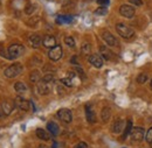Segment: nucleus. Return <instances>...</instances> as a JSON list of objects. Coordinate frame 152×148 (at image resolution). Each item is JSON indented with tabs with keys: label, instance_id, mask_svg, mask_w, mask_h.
Masks as SVG:
<instances>
[{
	"label": "nucleus",
	"instance_id": "f257e3e1",
	"mask_svg": "<svg viewBox=\"0 0 152 148\" xmlns=\"http://www.w3.org/2000/svg\"><path fill=\"white\" fill-rule=\"evenodd\" d=\"M116 30L117 33L124 38H129V37H132L134 35V32L131 27H129L128 25L125 23H117L116 25Z\"/></svg>",
	"mask_w": 152,
	"mask_h": 148
},
{
	"label": "nucleus",
	"instance_id": "f03ea898",
	"mask_svg": "<svg viewBox=\"0 0 152 148\" xmlns=\"http://www.w3.org/2000/svg\"><path fill=\"white\" fill-rule=\"evenodd\" d=\"M22 71H23L22 65H21L20 63H15V64L8 67V68L5 70L4 75H5L7 78H15V77H18Z\"/></svg>",
	"mask_w": 152,
	"mask_h": 148
},
{
	"label": "nucleus",
	"instance_id": "7ed1b4c3",
	"mask_svg": "<svg viewBox=\"0 0 152 148\" xmlns=\"http://www.w3.org/2000/svg\"><path fill=\"white\" fill-rule=\"evenodd\" d=\"M25 53V47L22 44H19V43H15V44H11L8 47V55L11 59H14V58H18L20 56Z\"/></svg>",
	"mask_w": 152,
	"mask_h": 148
},
{
	"label": "nucleus",
	"instance_id": "20e7f679",
	"mask_svg": "<svg viewBox=\"0 0 152 148\" xmlns=\"http://www.w3.org/2000/svg\"><path fill=\"white\" fill-rule=\"evenodd\" d=\"M57 117L60 118V120H62V121L66 123V124H69V123H72V120H73L72 111L68 110V109H60V110L57 111Z\"/></svg>",
	"mask_w": 152,
	"mask_h": 148
},
{
	"label": "nucleus",
	"instance_id": "39448f33",
	"mask_svg": "<svg viewBox=\"0 0 152 148\" xmlns=\"http://www.w3.org/2000/svg\"><path fill=\"white\" fill-rule=\"evenodd\" d=\"M134 8H133L132 6H130V5H122L121 6V8H119V13H121V15H123L124 18H132L133 15H134Z\"/></svg>",
	"mask_w": 152,
	"mask_h": 148
},
{
	"label": "nucleus",
	"instance_id": "423d86ee",
	"mask_svg": "<svg viewBox=\"0 0 152 148\" xmlns=\"http://www.w3.org/2000/svg\"><path fill=\"white\" fill-rule=\"evenodd\" d=\"M14 105H15L19 110H21V111H28V110H29V102L26 100L25 98L20 97V96H18V97L15 98Z\"/></svg>",
	"mask_w": 152,
	"mask_h": 148
},
{
	"label": "nucleus",
	"instance_id": "0eeeda50",
	"mask_svg": "<svg viewBox=\"0 0 152 148\" xmlns=\"http://www.w3.org/2000/svg\"><path fill=\"white\" fill-rule=\"evenodd\" d=\"M62 54H63V52H62L61 46H55L54 48H52V49L49 50L48 57H49L52 61H58V59L62 57Z\"/></svg>",
	"mask_w": 152,
	"mask_h": 148
},
{
	"label": "nucleus",
	"instance_id": "6e6552de",
	"mask_svg": "<svg viewBox=\"0 0 152 148\" xmlns=\"http://www.w3.org/2000/svg\"><path fill=\"white\" fill-rule=\"evenodd\" d=\"M102 37H103V40L107 42V44H109L110 47H116V46H118V41L116 40V37L110 33V32H103L102 33Z\"/></svg>",
	"mask_w": 152,
	"mask_h": 148
},
{
	"label": "nucleus",
	"instance_id": "1a4fd4ad",
	"mask_svg": "<svg viewBox=\"0 0 152 148\" xmlns=\"http://www.w3.org/2000/svg\"><path fill=\"white\" fill-rule=\"evenodd\" d=\"M131 139L133 141H142L144 139V130L142 127H136L131 131Z\"/></svg>",
	"mask_w": 152,
	"mask_h": 148
},
{
	"label": "nucleus",
	"instance_id": "9d476101",
	"mask_svg": "<svg viewBox=\"0 0 152 148\" xmlns=\"http://www.w3.org/2000/svg\"><path fill=\"white\" fill-rule=\"evenodd\" d=\"M86 115H87V120L91 124H94L96 121V114L93 109V105L91 104H87L86 105Z\"/></svg>",
	"mask_w": 152,
	"mask_h": 148
},
{
	"label": "nucleus",
	"instance_id": "9b49d317",
	"mask_svg": "<svg viewBox=\"0 0 152 148\" xmlns=\"http://www.w3.org/2000/svg\"><path fill=\"white\" fill-rule=\"evenodd\" d=\"M99 54H101V56H102L104 59H107V61L113 59L115 56L114 53H113L108 47H105V46H101V47H99Z\"/></svg>",
	"mask_w": 152,
	"mask_h": 148
},
{
	"label": "nucleus",
	"instance_id": "f8f14e48",
	"mask_svg": "<svg viewBox=\"0 0 152 148\" xmlns=\"http://www.w3.org/2000/svg\"><path fill=\"white\" fill-rule=\"evenodd\" d=\"M50 83H47V82H43L42 79L38 83V91L40 94H47L50 91Z\"/></svg>",
	"mask_w": 152,
	"mask_h": 148
},
{
	"label": "nucleus",
	"instance_id": "ddd939ff",
	"mask_svg": "<svg viewBox=\"0 0 152 148\" xmlns=\"http://www.w3.org/2000/svg\"><path fill=\"white\" fill-rule=\"evenodd\" d=\"M89 62L95 67V68H102L103 65V58L101 55H97V54H94V55H90L89 57Z\"/></svg>",
	"mask_w": 152,
	"mask_h": 148
},
{
	"label": "nucleus",
	"instance_id": "4468645a",
	"mask_svg": "<svg viewBox=\"0 0 152 148\" xmlns=\"http://www.w3.org/2000/svg\"><path fill=\"white\" fill-rule=\"evenodd\" d=\"M42 44H43L46 48L52 49V48H54V47L56 46V40H55V37L52 36V35H47V36L43 37Z\"/></svg>",
	"mask_w": 152,
	"mask_h": 148
},
{
	"label": "nucleus",
	"instance_id": "2eb2a0df",
	"mask_svg": "<svg viewBox=\"0 0 152 148\" xmlns=\"http://www.w3.org/2000/svg\"><path fill=\"white\" fill-rule=\"evenodd\" d=\"M13 107H14V103L12 104V103H11V102H8V100H5V102H2V104H1L2 113H4L5 115H8V114H11V112L13 111Z\"/></svg>",
	"mask_w": 152,
	"mask_h": 148
},
{
	"label": "nucleus",
	"instance_id": "dca6fc26",
	"mask_svg": "<svg viewBox=\"0 0 152 148\" xmlns=\"http://www.w3.org/2000/svg\"><path fill=\"white\" fill-rule=\"evenodd\" d=\"M37 136L41 140H45V141H48L50 139V134L47 132V131L42 130V128H38L37 130Z\"/></svg>",
	"mask_w": 152,
	"mask_h": 148
},
{
	"label": "nucleus",
	"instance_id": "f3484780",
	"mask_svg": "<svg viewBox=\"0 0 152 148\" xmlns=\"http://www.w3.org/2000/svg\"><path fill=\"white\" fill-rule=\"evenodd\" d=\"M123 127H124V121L122 119H117L115 120L114 126H113V131L114 133H121L123 131Z\"/></svg>",
	"mask_w": 152,
	"mask_h": 148
},
{
	"label": "nucleus",
	"instance_id": "a211bd4d",
	"mask_svg": "<svg viewBox=\"0 0 152 148\" xmlns=\"http://www.w3.org/2000/svg\"><path fill=\"white\" fill-rule=\"evenodd\" d=\"M47 130L49 131L50 134H53V135H57L60 133V128H58L57 124L53 123V121H50V123L47 124Z\"/></svg>",
	"mask_w": 152,
	"mask_h": 148
},
{
	"label": "nucleus",
	"instance_id": "6ab92c4d",
	"mask_svg": "<svg viewBox=\"0 0 152 148\" xmlns=\"http://www.w3.org/2000/svg\"><path fill=\"white\" fill-rule=\"evenodd\" d=\"M35 9H37V5L31 2V1H27L26 2V6H25V13L26 14L31 15V14H33L35 12Z\"/></svg>",
	"mask_w": 152,
	"mask_h": 148
},
{
	"label": "nucleus",
	"instance_id": "aec40b11",
	"mask_svg": "<svg viewBox=\"0 0 152 148\" xmlns=\"http://www.w3.org/2000/svg\"><path fill=\"white\" fill-rule=\"evenodd\" d=\"M41 42H42V41H41V37L39 36V35H37V34L29 36V43H31V46H32L33 48H38Z\"/></svg>",
	"mask_w": 152,
	"mask_h": 148
},
{
	"label": "nucleus",
	"instance_id": "412c9836",
	"mask_svg": "<svg viewBox=\"0 0 152 148\" xmlns=\"http://www.w3.org/2000/svg\"><path fill=\"white\" fill-rule=\"evenodd\" d=\"M68 75H69L68 77L61 79V83L64 84L66 86H73V84H74V83H73V78L75 77V74H74V73H69Z\"/></svg>",
	"mask_w": 152,
	"mask_h": 148
},
{
	"label": "nucleus",
	"instance_id": "4be33fe9",
	"mask_svg": "<svg viewBox=\"0 0 152 148\" xmlns=\"http://www.w3.org/2000/svg\"><path fill=\"white\" fill-rule=\"evenodd\" d=\"M101 117H102V120L107 123V121L110 119V117H111V110H110L109 107H104V109L102 110Z\"/></svg>",
	"mask_w": 152,
	"mask_h": 148
},
{
	"label": "nucleus",
	"instance_id": "5701e85b",
	"mask_svg": "<svg viewBox=\"0 0 152 148\" xmlns=\"http://www.w3.org/2000/svg\"><path fill=\"white\" fill-rule=\"evenodd\" d=\"M14 89H15V91L19 93H23L27 91V86L22 83V82H17L15 84H14Z\"/></svg>",
	"mask_w": 152,
	"mask_h": 148
},
{
	"label": "nucleus",
	"instance_id": "b1692460",
	"mask_svg": "<svg viewBox=\"0 0 152 148\" xmlns=\"http://www.w3.org/2000/svg\"><path fill=\"white\" fill-rule=\"evenodd\" d=\"M40 78H41V75L38 70H34L31 73V76H29V79L32 83H39L40 82Z\"/></svg>",
	"mask_w": 152,
	"mask_h": 148
},
{
	"label": "nucleus",
	"instance_id": "393cba45",
	"mask_svg": "<svg viewBox=\"0 0 152 148\" xmlns=\"http://www.w3.org/2000/svg\"><path fill=\"white\" fill-rule=\"evenodd\" d=\"M56 21L57 23H69V22H72V17H68V15H58Z\"/></svg>",
	"mask_w": 152,
	"mask_h": 148
},
{
	"label": "nucleus",
	"instance_id": "a878e982",
	"mask_svg": "<svg viewBox=\"0 0 152 148\" xmlns=\"http://www.w3.org/2000/svg\"><path fill=\"white\" fill-rule=\"evenodd\" d=\"M131 131H132V121L129 120L128 124L125 125V130H124V133H123V138H126L129 134H131Z\"/></svg>",
	"mask_w": 152,
	"mask_h": 148
},
{
	"label": "nucleus",
	"instance_id": "bb28decb",
	"mask_svg": "<svg viewBox=\"0 0 152 148\" xmlns=\"http://www.w3.org/2000/svg\"><path fill=\"white\" fill-rule=\"evenodd\" d=\"M107 13H108V9H107L105 6H101V7H98L95 11L96 15H105Z\"/></svg>",
	"mask_w": 152,
	"mask_h": 148
},
{
	"label": "nucleus",
	"instance_id": "cd10ccee",
	"mask_svg": "<svg viewBox=\"0 0 152 148\" xmlns=\"http://www.w3.org/2000/svg\"><path fill=\"white\" fill-rule=\"evenodd\" d=\"M64 43L68 46V47H70V48H74L75 47V41H74V38L72 36H67L64 38Z\"/></svg>",
	"mask_w": 152,
	"mask_h": 148
},
{
	"label": "nucleus",
	"instance_id": "c85d7f7f",
	"mask_svg": "<svg viewBox=\"0 0 152 148\" xmlns=\"http://www.w3.org/2000/svg\"><path fill=\"white\" fill-rule=\"evenodd\" d=\"M146 81H148V75L140 74L137 77V82H138L139 84H144V83H146Z\"/></svg>",
	"mask_w": 152,
	"mask_h": 148
},
{
	"label": "nucleus",
	"instance_id": "c756f323",
	"mask_svg": "<svg viewBox=\"0 0 152 148\" xmlns=\"http://www.w3.org/2000/svg\"><path fill=\"white\" fill-rule=\"evenodd\" d=\"M42 81L43 82H47V83H52L53 81H54V76L52 74H47L43 76V78H42Z\"/></svg>",
	"mask_w": 152,
	"mask_h": 148
},
{
	"label": "nucleus",
	"instance_id": "7c9ffc66",
	"mask_svg": "<svg viewBox=\"0 0 152 148\" xmlns=\"http://www.w3.org/2000/svg\"><path fill=\"white\" fill-rule=\"evenodd\" d=\"M82 53L86 54V55H88V54L90 53V46H89L88 43H84V44H83V47H82Z\"/></svg>",
	"mask_w": 152,
	"mask_h": 148
},
{
	"label": "nucleus",
	"instance_id": "2f4dec72",
	"mask_svg": "<svg viewBox=\"0 0 152 148\" xmlns=\"http://www.w3.org/2000/svg\"><path fill=\"white\" fill-rule=\"evenodd\" d=\"M39 21H40V18L39 17H35V18H32L29 21H28V25L29 26H35L37 23H38Z\"/></svg>",
	"mask_w": 152,
	"mask_h": 148
},
{
	"label": "nucleus",
	"instance_id": "473e14b6",
	"mask_svg": "<svg viewBox=\"0 0 152 148\" xmlns=\"http://www.w3.org/2000/svg\"><path fill=\"white\" fill-rule=\"evenodd\" d=\"M146 141H148L149 144H152V127L148 131V133H146Z\"/></svg>",
	"mask_w": 152,
	"mask_h": 148
},
{
	"label": "nucleus",
	"instance_id": "72a5a7b5",
	"mask_svg": "<svg viewBox=\"0 0 152 148\" xmlns=\"http://www.w3.org/2000/svg\"><path fill=\"white\" fill-rule=\"evenodd\" d=\"M74 148H88V145L86 144V142H78V144H76L75 146H74Z\"/></svg>",
	"mask_w": 152,
	"mask_h": 148
},
{
	"label": "nucleus",
	"instance_id": "f704fd0d",
	"mask_svg": "<svg viewBox=\"0 0 152 148\" xmlns=\"http://www.w3.org/2000/svg\"><path fill=\"white\" fill-rule=\"evenodd\" d=\"M97 4L101 6H107L109 5V0H97Z\"/></svg>",
	"mask_w": 152,
	"mask_h": 148
},
{
	"label": "nucleus",
	"instance_id": "c9c22d12",
	"mask_svg": "<svg viewBox=\"0 0 152 148\" xmlns=\"http://www.w3.org/2000/svg\"><path fill=\"white\" fill-rule=\"evenodd\" d=\"M75 69H76V71L80 74V76H82V78H86V76H84V73H83V70H82L80 67H77V65H76Z\"/></svg>",
	"mask_w": 152,
	"mask_h": 148
},
{
	"label": "nucleus",
	"instance_id": "e433bc0d",
	"mask_svg": "<svg viewBox=\"0 0 152 148\" xmlns=\"http://www.w3.org/2000/svg\"><path fill=\"white\" fill-rule=\"evenodd\" d=\"M131 4H133V5H137V6H140L142 5V1L140 0H129Z\"/></svg>",
	"mask_w": 152,
	"mask_h": 148
},
{
	"label": "nucleus",
	"instance_id": "4c0bfd02",
	"mask_svg": "<svg viewBox=\"0 0 152 148\" xmlns=\"http://www.w3.org/2000/svg\"><path fill=\"white\" fill-rule=\"evenodd\" d=\"M39 148H49V147H47L46 145H40V146H39Z\"/></svg>",
	"mask_w": 152,
	"mask_h": 148
},
{
	"label": "nucleus",
	"instance_id": "58836bf2",
	"mask_svg": "<svg viewBox=\"0 0 152 148\" xmlns=\"http://www.w3.org/2000/svg\"><path fill=\"white\" fill-rule=\"evenodd\" d=\"M151 89H152V79H151Z\"/></svg>",
	"mask_w": 152,
	"mask_h": 148
}]
</instances>
